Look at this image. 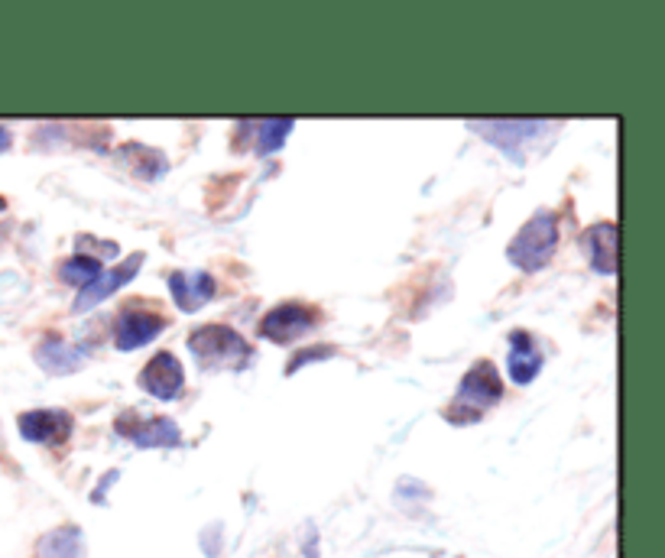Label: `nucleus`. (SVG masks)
<instances>
[{"mask_svg": "<svg viewBox=\"0 0 665 558\" xmlns=\"http://www.w3.org/2000/svg\"><path fill=\"white\" fill-rule=\"evenodd\" d=\"M114 429L121 432L124 438H130L133 445H140V448H172V445L182 442L179 425L172 422L169 416H133V413H124V416H117Z\"/></svg>", "mask_w": 665, "mask_h": 558, "instance_id": "39448f33", "label": "nucleus"}, {"mask_svg": "<svg viewBox=\"0 0 665 558\" xmlns=\"http://www.w3.org/2000/svg\"><path fill=\"white\" fill-rule=\"evenodd\" d=\"M584 250L591 257V267L597 273H617V224L610 221H597L584 231Z\"/></svg>", "mask_w": 665, "mask_h": 558, "instance_id": "ddd939ff", "label": "nucleus"}, {"mask_svg": "<svg viewBox=\"0 0 665 558\" xmlns=\"http://www.w3.org/2000/svg\"><path fill=\"white\" fill-rule=\"evenodd\" d=\"M101 273H104L101 260H98V257H88V254H75V257H69V260H65L62 267H59V276L65 279V283L78 286V289L91 286Z\"/></svg>", "mask_w": 665, "mask_h": 558, "instance_id": "f3484780", "label": "nucleus"}, {"mask_svg": "<svg viewBox=\"0 0 665 558\" xmlns=\"http://www.w3.org/2000/svg\"><path fill=\"white\" fill-rule=\"evenodd\" d=\"M140 263H143V254H133V257H127L121 267H114L111 273H101L95 283L91 286H85L82 292H78V299H75V312H88V309H95V305H101L108 296H114L117 289L121 286H127L133 276H137V270H140Z\"/></svg>", "mask_w": 665, "mask_h": 558, "instance_id": "9b49d317", "label": "nucleus"}, {"mask_svg": "<svg viewBox=\"0 0 665 558\" xmlns=\"http://www.w3.org/2000/svg\"><path fill=\"white\" fill-rule=\"evenodd\" d=\"M507 370H510V380L516 387H526L539 377L542 370V351H539V341L536 335H529V331H513L510 335V354H507Z\"/></svg>", "mask_w": 665, "mask_h": 558, "instance_id": "f8f14e48", "label": "nucleus"}, {"mask_svg": "<svg viewBox=\"0 0 665 558\" xmlns=\"http://www.w3.org/2000/svg\"><path fill=\"white\" fill-rule=\"evenodd\" d=\"M163 328H166V318L159 312L130 305L127 312L117 315L114 344H117V351H137V348H143V344H150Z\"/></svg>", "mask_w": 665, "mask_h": 558, "instance_id": "6e6552de", "label": "nucleus"}, {"mask_svg": "<svg viewBox=\"0 0 665 558\" xmlns=\"http://www.w3.org/2000/svg\"><path fill=\"white\" fill-rule=\"evenodd\" d=\"M140 387L153 396V400H176L185 387V370L179 364V357L172 351H159L150 357V364L140 370Z\"/></svg>", "mask_w": 665, "mask_h": 558, "instance_id": "0eeeda50", "label": "nucleus"}, {"mask_svg": "<svg viewBox=\"0 0 665 558\" xmlns=\"http://www.w3.org/2000/svg\"><path fill=\"white\" fill-rule=\"evenodd\" d=\"M36 558H85V536L78 526H59L36 542Z\"/></svg>", "mask_w": 665, "mask_h": 558, "instance_id": "4468645a", "label": "nucleus"}, {"mask_svg": "<svg viewBox=\"0 0 665 558\" xmlns=\"http://www.w3.org/2000/svg\"><path fill=\"white\" fill-rule=\"evenodd\" d=\"M10 140H13V137H10V130H7V127H0V153L7 150V146H10Z\"/></svg>", "mask_w": 665, "mask_h": 558, "instance_id": "6ab92c4d", "label": "nucleus"}, {"mask_svg": "<svg viewBox=\"0 0 665 558\" xmlns=\"http://www.w3.org/2000/svg\"><path fill=\"white\" fill-rule=\"evenodd\" d=\"M189 351L205 370H244L254 361L250 344L231 325H202L189 335Z\"/></svg>", "mask_w": 665, "mask_h": 558, "instance_id": "f03ea898", "label": "nucleus"}, {"mask_svg": "<svg viewBox=\"0 0 665 558\" xmlns=\"http://www.w3.org/2000/svg\"><path fill=\"white\" fill-rule=\"evenodd\" d=\"M542 127V121H471V130H477L487 143L500 146L516 163H523L520 143H529Z\"/></svg>", "mask_w": 665, "mask_h": 558, "instance_id": "1a4fd4ad", "label": "nucleus"}, {"mask_svg": "<svg viewBox=\"0 0 665 558\" xmlns=\"http://www.w3.org/2000/svg\"><path fill=\"white\" fill-rule=\"evenodd\" d=\"M17 429L26 442L59 448L69 442L75 419H72V413H65V409H30V413H23L17 419Z\"/></svg>", "mask_w": 665, "mask_h": 558, "instance_id": "423d86ee", "label": "nucleus"}, {"mask_svg": "<svg viewBox=\"0 0 665 558\" xmlns=\"http://www.w3.org/2000/svg\"><path fill=\"white\" fill-rule=\"evenodd\" d=\"M36 361L43 364L49 374H69V370H78V364H82V351L59 338H46L36 348Z\"/></svg>", "mask_w": 665, "mask_h": 558, "instance_id": "2eb2a0df", "label": "nucleus"}, {"mask_svg": "<svg viewBox=\"0 0 665 558\" xmlns=\"http://www.w3.org/2000/svg\"><path fill=\"white\" fill-rule=\"evenodd\" d=\"M0 211H7V198L4 195H0Z\"/></svg>", "mask_w": 665, "mask_h": 558, "instance_id": "aec40b11", "label": "nucleus"}, {"mask_svg": "<svg viewBox=\"0 0 665 558\" xmlns=\"http://www.w3.org/2000/svg\"><path fill=\"white\" fill-rule=\"evenodd\" d=\"M558 250V221L552 211H536L507 247V260L523 273H536L549 267Z\"/></svg>", "mask_w": 665, "mask_h": 558, "instance_id": "7ed1b4c3", "label": "nucleus"}, {"mask_svg": "<svg viewBox=\"0 0 665 558\" xmlns=\"http://www.w3.org/2000/svg\"><path fill=\"white\" fill-rule=\"evenodd\" d=\"M318 325V309L305 302H283L263 315L260 322V335L273 344H296L302 335Z\"/></svg>", "mask_w": 665, "mask_h": 558, "instance_id": "20e7f679", "label": "nucleus"}, {"mask_svg": "<svg viewBox=\"0 0 665 558\" xmlns=\"http://www.w3.org/2000/svg\"><path fill=\"white\" fill-rule=\"evenodd\" d=\"M503 400V377L490 361H477L468 374L461 377L455 403L445 409V419L451 425H471L477 422L490 406Z\"/></svg>", "mask_w": 665, "mask_h": 558, "instance_id": "f257e3e1", "label": "nucleus"}, {"mask_svg": "<svg viewBox=\"0 0 665 558\" xmlns=\"http://www.w3.org/2000/svg\"><path fill=\"white\" fill-rule=\"evenodd\" d=\"M335 354V348H328V344H318V348H309V351H302V354H296L289 361V367H286V374H296L299 367H305V364H312V361H325V357H331Z\"/></svg>", "mask_w": 665, "mask_h": 558, "instance_id": "a211bd4d", "label": "nucleus"}, {"mask_svg": "<svg viewBox=\"0 0 665 558\" xmlns=\"http://www.w3.org/2000/svg\"><path fill=\"white\" fill-rule=\"evenodd\" d=\"M292 127H296V121H289V117H283V121H260V124H250V130H257L254 134V146L260 156H270L276 150H283L286 137L292 134Z\"/></svg>", "mask_w": 665, "mask_h": 558, "instance_id": "dca6fc26", "label": "nucleus"}, {"mask_svg": "<svg viewBox=\"0 0 665 558\" xmlns=\"http://www.w3.org/2000/svg\"><path fill=\"white\" fill-rule=\"evenodd\" d=\"M169 292L182 312H198L215 299L218 283L208 270H176L169 276Z\"/></svg>", "mask_w": 665, "mask_h": 558, "instance_id": "9d476101", "label": "nucleus"}]
</instances>
